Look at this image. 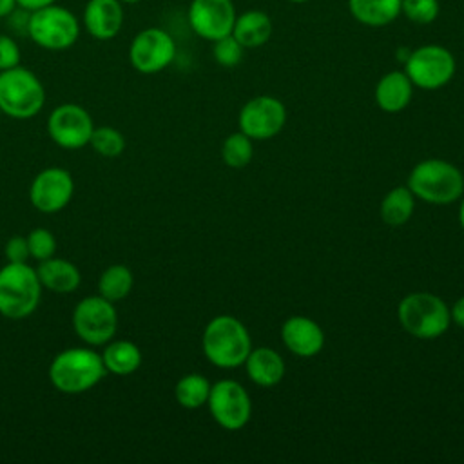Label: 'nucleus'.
Listing matches in <instances>:
<instances>
[{"label": "nucleus", "mask_w": 464, "mask_h": 464, "mask_svg": "<svg viewBox=\"0 0 464 464\" xmlns=\"http://www.w3.org/2000/svg\"><path fill=\"white\" fill-rule=\"evenodd\" d=\"M201 348L214 366L232 370L245 362L252 350V339L246 326L237 317L221 314L207 323L201 337Z\"/></svg>", "instance_id": "f257e3e1"}, {"label": "nucleus", "mask_w": 464, "mask_h": 464, "mask_svg": "<svg viewBox=\"0 0 464 464\" xmlns=\"http://www.w3.org/2000/svg\"><path fill=\"white\" fill-rule=\"evenodd\" d=\"M107 375L102 353L91 348H65L49 364V379L62 393H83Z\"/></svg>", "instance_id": "f03ea898"}, {"label": "nucleus", "mask_w": 464, "mask_h": 464, "mask_svg": "<svg viewBox=\"0 0 464 464\" xmlns=\"http://www.w3.org/2000/svg\"><path fill=\"white\" fill-rule=\"evenodd\" d=\"M406 187L426 203L450 205L464 194V176L453 163L430 158L411 169Z\"/></svg>", "instance_id": "7ed1b4c3"}, {"label": "nucleus", "mask_w": 464, "mask_h": 464, "mask_svg": "<svg viewBox=\"0 0 464 464\" xmlns=\"http://www.w3.org/2000/svg\"><path fill=\"white\" fill-rule=\"evenodd\" d=\"M42 297L36 268L27 263H7L0 268V314L7 319L31 315Z\"/></svg>", "instance_id": "20e7f679"}, {"label": "nucleus", "mask_w": 464, "mask_h": 464, "mask_svg": "<svg viewBox=\"0 0 464 464\" xmlns=\"http://www.w3.org/2000/svg\"><path fill=\"white\" fill-rule=\"evenodd\" d=\"M401 326L417 339H437L451 324L450 306L435 294L413 292L397 306Z\"/></svg>", "instance_id": "39448f33"}, {"label": "nucleus", "mask_w": 464, "mask_h": 464, "mask_svg": "<svg viewBox=\"0 0 464 464\" xmlns=\"http://www.w3.org/2000/svg\"><path fill=\"white\" fill-rule=\"evenodd\" d=\"M45 103V89L40 78L16 65L7 71H0V109L14 120H29L36 116Z\"/></svg>", "instance_id": "423d86ee"}, {"label": "nucleus", "mask_w": 464, "mask_h": 464, "mask_svg": "<svg viewBox=\"0 0 464 464\" xmlns=\"http://www.w3.org/2000/svg\"><path fill=\"white\" fill-rule=\"evenodd\" d=\"M25 31L38 47L47 51H65L76 44L80 36V22L72 11L54 2L27 13Z\"/></svg>", "instance_id": "0eeeda50"}, {"label": "nucleus", "mask_w": 464, "mask_h": 464, "mask_svg": "<svg viewBox=\"0 0 464 464\" xmlns=\"http://www.w3.org/2000/svg\"><path fill=\"white\" fill-rule=\"evenodd\" d=\"M413 87L422 91H437L448 85L457 71L453 53L439 44H424L410 51L402 69Z\"/></svg>", "instance_id": "6e6552de"}, {"label": "nucleus", "mask_w": 464, "mask_h": 464, "mask_svg": "<svg viewBox=\"0 0 464 464\" xmlns=\"http://www.w3.org/2000/svg\"><path fill=\"white\" fill-rule=\"evenodd\" d=\"M72 328L76 335L91 346L109 343L118 328V312L114 303L100 294L83 297L72 310Z\"/></svg>", "instance_id": "1a4fd4ad"}, {"label": "nucleus", "mask_w": 464, "mask_h": 464, "mask_svg": "<svg viewBox=\"0 0 464 464\" xmlns=\"http://www.w3.org/2000/svg\"><path fill=\"white\" fill-rule=\"evenodd\" d=\"M207 406L212 419L228 431L246 426L252 415V401L248 392L243 384L232 379H223L210 386Z\"/></svg>", "instance_id": "9d476101"}, {"label": "nucleus", "mask_w": 464, "mask_h": 464, "mask_svg": "<svg viewBox=\"0 0 464 464\" xmlns=\"http://www.w3.org/2000/svg\"><path fill=\"white\" fill-rule=\"evenodd\" d=\"M176 58V42L161 27H147L134 34L129 45V62L141 74H156Z\"/></svg>", "instance_id": "9b49d317"}, {"label": "nucleus", "mask_w": 464, "mask_h": 464, "mask_svg": "<svg viewBox=\"0 0 464 464\" xmlns=\"http://www.w3.org/2000/svg\"><path fill=\"white\" fill-rule=\"evenodd\" d=\"M239 130L252 140H270L277 136L286 123L285 103L270 94L250 98L237 116Z\"/></svg>", "instance_id": "f8f14e48"}, {"label": "nucleus", "mask_w": 464, "mask_h": 464, "mask_svg": "<svg viewBox=\"0 0 464 464\" xmlns=\"http://www.w3.org/2000/svg\"><path fill=\"white\" fill-rule=\"evenodd\" d=\"M94 123L87 109L76 103H62L53 109L47 120L51 140L62 149L76 150L89 145Z\"/></svg>", "instance_id": "ddd939ff"}, {"label": "nucleus", "mask_w": 464, "mask_h": 464, "mask_svg": "<svg viewBox=\"0 0 464 464\" xmlns=\"http://www.w3.org/2000/svg\"><path fill=\"white\" fill-rule=\"evenodd\" d=\"M237 16L232 0H190L187 20L196 36L216 42L232 33Z\"/></svg>", "instance_id": "4468645a"}, {"label": "nucleus", "mask_w": 464, "mask_h": 464, "mask_svg": "<svg viewBox=\"0 0 464 464\" xmlns=\"http://www.w3.org/2000/svg\"><path fill=\"white\" fill-rule=\"evenodd\" d=\"M72 192L74 181L71 172L62 167H47L34 176L29 187V199L36 210L53 214L67 207Z\"/></svg>", "instance_id": "2eb2a0df"}, {"label": "nucleus", "mask_w": 464, "mask_h": 464, "mask_svg": "<svg viewBox=\"0 0 464 464\" xmlns=\"http://www.w3.org/2000/svg\"><path fill=\"white\" fill-rule=\"evenodd\" d=\"M281 341L294 355L314 357L324 346V332L306 315H290L281 326Z\"/></svg>", "instance_id": "dca6fc26"}, {"label": "nucleus", "mask_w": 464, "mask_h": 464, "mask_svg": "<svg viewBox=\"0 0 464 464\" xmlns=\"http://www.w3.org/2000/svg\"><path fill=\"white\" fill-rule=\"evenodd\" d=\"M82 22L94 40H112L123 25V4L120 0H89Z\"/></svg>", "instance_id": "f3484780"}, {"label": "nucleus", "mask_w": 464, "mask_h": 464, "mask_svg": "<svg viewBox=\"0 0 464 464\" xmlns=\"http://www.w3.org/2000/svg\"><path fill=\"white\" fill-rule=\"evenodd\" d=\"M413 83L404 71H388L375 85V103L384 112L404 111L413 98Z\"/></svg>", "instance_id": "a211bd4d"}, {"label": "nucleus", "mask_w": 464, "mask_h": 464, "mask_svg": "<svg viewBox=\"0 0 464 464\" xmlns=\"http://www.w3.org/2000/svg\"><path fill=\"white\" fill-rule=\"evenodd\" d=\"M243 364L248 379L263 388H272L285 377V361L281 353L268 346L252 348Z\"/></svg>", "instance_id": "6ab92c4d"}, {"label": "nucleus", "mask_w": 464, "mask_h": 464, "mask_svg": "<svg viewBox=\"0 0 464 464\" xmlns=\"http://www.w3.org/2000/svg\"><path fill=\"white\" fill-rule=\"evenodd\" d=\"M272 18L263 9H246L239 13L232 25V36L245 47L256 49L265 45L272 36Z\"/></svg>", "instance_id": "aec40b11"}, {"label": "nucleus", "mask_w": 464, "mask_h": 464, "mask_svg": "<svg viewBox=\"0 0 464 464\" xmlns=\"http://www.w3.org/2000/svg\"><path fill=\"white\" fill-rule=\"evenodd\" d=\"M38 279L42 283V288H47L54 294H71L80 286L82 276L76 265L63 257H49L44 261H38L36 266Z\"/></svg>", "instance_id": "412c9836"}, {"label": "nucleus", "mask_w": 464, "mask_h": 464, "mask_svg": "<svg viewBox=\"0 0 464 464\" xmlns=\"http://www.w3.org/2000/svg\"><path fill=\"white\" fill-rule=\"evenodd\" d=\"M352 18L364 27H386L401 16V0H346Z\"/></svg>", "instance_id": "4be33fe9"}, {"label": "nucleus", "mask_w": 464, "mask_h": 464, "mask_svg": "<svg viewBox=\"0 0 464 464\" xmlns=\"http://www.w3.org/2000/svg\"><path fill=\"white\" fill-rule=\"evenodd\" d=\"M102 359H103L107 373L130 375L141 364V352H140L138 344H134L132 341L116 339V341L105 343Z\"/></svg>", "instance_id": "5701e85b"}, {"label": "nucleus", "mask_w": 464, "mask_h": 464, "mask_svg": "<svg viewBox=\"0 0 464 464\" xmlns=\"http://www.w3.org/2000/svg\"><path fill=\"white\" fill-rule=\"evenodd\" d=\"M415 210V196L408 187H393L381 201L379 214L386 225L401 227Z\"/></svg>", "instance_id": "b1692460"}, {"label": "nucleus", "mask_w": 464, "mask_h": 464, "mask_svg": "<svg viewBox=\"0 0 464 464\" xmlns=\"http://www.w3.org/2000/svg\"><path fill=\"white\" fill-rule=\"evenodd\" d=\"M134 285V276L125 265H111L107 266L98 279V294L111 303L125 299Z\"/></svg>", "instance_id": "393cba45"}, {"label": "nucleus", "mask_w": 464, "mask_h": 464, "mask_svg": "<svg viewBox=\"0 0 464 464\" xmlns=\"http://www.w3.org/2000/svg\"><path fill=\"white\" fill-rule=\"evenodd\" d=\"M210 382L201 373H187L174 386V397L185 410H198L207 404L210 393Z\"/></svg>", "instance_id": "a878e982"}, {"label": "nucleus", "mask_w": 464, "mask_h": 464, "mask_svg": "<svg viewBox=\"0 0 464 464\" xmlns=\"http://www.w3.org/2000/svg\"><path fill=\"white\" fill-rule=\"evenodd\" d=\"M254 156V145L252 138H248L245 132H234L225 138L221 145V160L225 165L232 169H243L250 163Z\"/></svg>", "instance_id": "bb28decb"}, {"label": "nucleus", "mask_w": 464, "mask_h": 464, "mask_svg": "<svg viewBox=\"0 0 464 464\" xmlns=\"http://www.w3.org/2000/svg\"><path fill=\"white\" fill-rule=\"evenodd\" d=\"M89 145L103 158H116L125 149V138L118 129L111 125H102L92 129Z\"/></svg>", "instance_id": "cd10ccee"}, {"label": "nucleus", "mask_w": 464, "mask_h": 464, "mask_svg": "<svg viewBox=\"0 0 464 464\" xmlns=\"http://www.w3.org/2000/svg\"><path fill=\"white\" fill-rule=\"evenodd\" d=\"M401 14L417 25H430L440 14L439 0H401Z\"/></svg>", "instance_id": "c85d7f7f"}, {"label": "nucleus", "mask_w": 464, "mask_h": 464, "mask_svg": "<svg viewBox=\"0 0 464 464\" xmlns=\"http://www.w3.org/2000/svg\"><path fill=\"white\" fill-rule=\"evenodd\" d=\"M243 54L245 47L232 34L212 42V56L221 67H236L243 60Z\"/></svg>", "instance_id": "c756f323"}, {"label": "nucleus", "mask_w": 464, "mask_h": 464, "mask_svg": "<svg viewBox=\"0 0 464 464\" xmlns=\"http://www.w3.org/2000/svg\"><path fill=\"white\" fill-rule=\"evenodd\" d=\"M25 237H27V246H29V254L33 259L44 261V259H49L54 256L56 237L49 228H44V227L33 228Z\"/></svg>", "instance_id": "7c9ffc66"}, {"label": "nucleus", "mask_w": 464, "mask_h": 464, "mask_svg": "<svg viewBox=\"0 0 464 464\" xmlns=\"http://www.w3.org/2000/svg\"><path fill=\"white\" fill-rule=\"evenodd\" d=\"M20 58L22 53L16 40L9 34H0V71H7L20 65Z\"/></svg>", "instance_id": "2f4dec72"}, {"label": "nucleus", "mask_w": 464, "mask_h": 464, "mask_svg": "<svg viewBox=\"0 0 464 464\" xmlns=\"http://www.w3.org/2000/svg\"><path fill=\"white\" fill-rule=\"evenodd\" d=\"M5 259L7 263H27L31 257L29 246H27V237L25 236H13L5 243Z\"/></svg>", "instance_id": "473e14b6"}, {"label": "nucleus", "mask_w": 464, "mask_h": 464, "mask_svg": "<svg viewBox=\"0 0 464 464\" xmlns=\"http://www.w3.org/2000/svg\"><path fill=\"white\" fill-rule=\"evenodd\" d=\"M450 317H451V323H455L457 326L464 328V295L459 297L451 308H450Z\"/></svg>", "instance_id": "72a5a7b5"}, {"label": "nucleus", "mask_w": 464, "mask_h": 464, "mask_svg": "<svg viewBox=\"0 0 464 464\" xmlns=\"http://www.w3.org/2000/svg\"><path fill=\"white\" fill-rule=\"evenodd\" d=\"M54 2H56V0H16V5H18L20 9L31 13V11H36V9H40V7L51 5V4H54Z\"/></svg>", "instance_id": "f704fd0d"}, {"label": "nucleus", "mask_w": 464, "mask_h": 464, "mask_svg": "<svg viewBox=\"0 0 464 464\" xmlns=\"http://www.w3.org/2000/svg\"><path fill=\"white\" fill-rule=\"evenodd\" d=\"M16 7V0H0V18L11 16Z\"/></svg>", "instance_id": "c9c22d12"}, {"label": "nucleus", "mask_w": 464, "mask_h": 464, "mask_svg": "<svg viewBox=\"0 0 464 464\" xmlns=\"http://www.w3.org/2000/svg\"><path fill=\"white\" fill-rule=\"evenodd\" d=\"M459 223H460V227L464 230V198L460 199V207H459Z\"/></svg>", "instance_id": "e433bc0d"}, {"label": "nucleus", "mask_w": 464, "mask_h": 464, "mask_svg": "<svg viewBox=\"0 0 464 464\" xmlns=\"http://www.w3.org/2000/svg\"><path fill=\"white\" fill-rule=\"evenodd\" d=\"M121 4H138V2H141V0H120Z\"/></svg>", "instance_id": "4c0bfd02"}, {"label": "nucleus", "mask_w": 464, "mask_h": 464, "mask_svg": "<svg viewBox=\"0 0 464 464\" xmlns=\"http://www.w3.org/2000/svg\"><path fill=\"white\" fill-rule=\"evenodd\" d=\"M288 2H292V4H304V2H308V0H288Z\"/></svg>", "instance_id": "58836bf2"}, {"label": "nucleus", "mask_w": 464, "mask_h": 464, "mask_svg": "<svg viewBox=\"0 0 464 464\" xmlns=\"http://www.w3.org/2000/svg\"><path fill=\"white\" fill-rule=\"evenodd\" d=\"M0 116H2V109H0Z\"/></svg>", "instance_id": "ea45409f"}]
</instances>
